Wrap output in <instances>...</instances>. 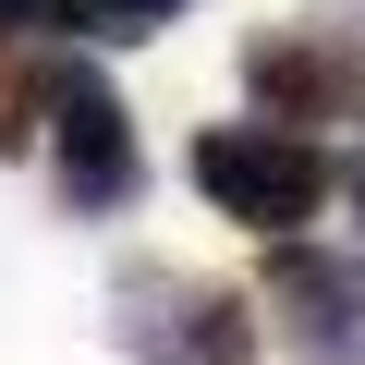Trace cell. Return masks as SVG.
I'll return each mask as SVG.
<instances>
[{"label": "cell", "mask_w": 365, "mask_h": 365, "mask_svg": "<svg viewBox=\"0 0 365 365\" xmlns=\"http://www.w3.org/2000/svg\"><path fill=\"white\" fill-rule=\"evenodd\" d=\"M182 170H195V195H207L220 220H244V232H268V244L329 207V158H317V134H292V122H207Z\"/></svg>", "instance_id": "1"}, {"label": "cell", "mask_w": 365, "mask_h": 365, "mask_svg": "<svg viewBox=\"0 0 365 365\" xmlns=\"http://www.w3.org/2000/svg\"><path fill=\"white\" fill-rule=\"evenodd\" d=\"M37 110H49L37 134H49V182H61L73 220H110V207L146 195V146H134V122H122V98H110L98 61H49L37 73Z\"/></svg>", "instance_id": "2"}, {"label": "cell", "mask_w": 365, "mask_h": 365, "mask_svg": "<svg viewBox=\"0 0 365 365\" xmlns=\"http://www.w3.org/2000/svg\"><path fill=\"white\" fill-rule=\"evenodd\" d=\"M244 98H256V122H365V25H329V13H304V25H256L244 37Z\"/></svg>", "instance_id": "3"}, {"label": "cell", "mask_w": 365, "mask_h": 365, "mask_svg": "<svg viewBox=\"0 0 365 365\" xmlns=\"http://www.w3.org/2000/svg\"><path fill=\"white\" fill-rule=\"evenodd\" d=\"M110 329L134 365H244L256 353V304L220 280H182V268H134L110 292Z\"/></svg>", "instance_id": "4"}, {"label": "cell", "mask_w": 365, "mask_h": 365, "mask_svg": "<svg viewBox=\"0 0 365 365\" xmlns=\"http://www.w3.org/2000/svg\"><path fill=\"white\" fill-rule=\"evenodd\" d=\"M268 304H280V329L304 341V353H329V365H365V268H341V256H317V244H268V280H256Z\"/></svg>", "instance_id": "5"}, {"label": "cell", "mask_w": 365, "mask_h": 365, "mask_svg": "<svg viewBox=\"0 0 365 365\" xmlns=\"http://www.w3.org/2000/svg\"><path fill=\"white\" fill-rule=\"evenodd\" d=\"M37 146V73L13 61V37H0V158H25Z\"/></svg>", "instance_id": "6"}, {"label": "cell", "mask_w": 365, "mask_h": 365, "mask_svg": "<svg viewBox=\"0 0 365 365\" xmlns=\"http://www.w3.org/2000/svg\"><path fill=\"white\" fill-rule=\"evenodd\" d=\"M170 13H182V0H73V25H86V37H158Z\"/></svg>", "instance_id": "7"}, {"label": "cell", "mask_w": 365, "mask_h": 365, "mask_svg": "<svg viewBox=\"0 0 365 365\" xmlns=\"http://www.w3.org/2000/svg\"><path fill=\"white\" fill-rule=\"evenodd\" d=\"M13 25H37V37H61V25H73V0H0V37H13Z\"/></svg>", "instance_id": "8"}, {"label": "cell", "mask_w": 365, "mask_h": 365, "mask_svg": "<svg viewBox=\"0 0 365 365\" xmlns=\"http://www.w3.org/2000/svg\"><path fill=\"white\" fill-rule=\"evenodd\" d=\"M353 207H365V170H353Z\"/></svg>", "instance_id": "9"}]
</instances>
